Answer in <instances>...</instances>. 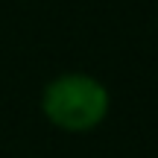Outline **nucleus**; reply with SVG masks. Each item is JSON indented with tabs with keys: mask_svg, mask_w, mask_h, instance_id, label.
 Listing matches in <instances>:
<instances>
[{
	"mask_svg": "<svg viewBox=\"0 0 158 158\" xmlns=\"http://www.w3.org/2000/svg\"><path fill=\"white\" fill-rule=\"evenodd\" d=\"M108 88L91 73H62L41 91V114L62 132H91L108 117Z\"/></svg>",
	"mask_w": 158,
	"mask_h": 158,
	"instance_id": "1",
	"label": "nucleus"
}]
</instances>
